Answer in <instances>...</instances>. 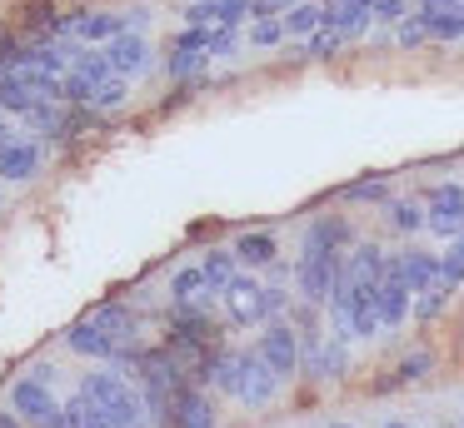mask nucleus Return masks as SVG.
<instances>
[{
	"instance_id": "f257e3e1",
	"label": "nucleus",
	"mask_w": 464,
	"mask_h": 428,
	"mask_svg": "<svg viewBox=\"0 0 464 428\" xmlns=\"http://www.w3.org/2000/svg\"><path fill=\"white\" fill-rule=\"evenodd\" d=\"M130 338H135V314L125 304H101V309H91L81 324H71L65 344H71L75 354H85V358H115Z\"/></svg>"
},
{
	"instance_id": "f03ea898",
	"label": "nucleus",
	"mask_w": 464,
	"mask_h": 428,
	"mask_svg": "<svg viewBox=\"0 0 464 428\" xmlns=\"http://www.w3.org/2000/svg\"><path fill=\"white\" fill-rule=\"evenodd\" d=\"M210 378L230 398H240V404H250V408H265L275 398V384H280L275 368L260 358V348H255V354H220L210 364Z\"/></svg>"
},
{
	"instance_id": "7ed1b4c3",
	"label": "nucleus",
	"mask_w": 464,
	"mask_h": 428,
	"mask_svg": "<svg viewBox=\"0 0 464 428\" xmlns=\"http://www.w3.org/2000/svg\"><path fill=\"white\" fill-rule=\"evenodd\" d=\"M81 394L91 398V404L101 408L105 418H115L121 428H145V423H150V408H145V398L135 394V388L125 384L121 374H85Z\"/></svg>"
},
{
	"instance_id": "20e7f679",
	"label": "nucleus",
	"mask_w": 464,
	"mask_h": 428,
	"mask_svg": "<svg viewBox=\"0 0 464 428\" xmlns=\"http://www.w3.org/2000/svg\"><path fill=\"white\" fill-rule=\"evenodd\" d=\"M340 274H344L340 249H304L300 254V294H304V304H324V299L334 294V284H340Z\"/></svg>"
},
{
	"instance_id": "39448f33",
	"label": "nucleus",
	"mask_w": 464,
	"mask_h": 428,
	"mask_svg": "<svg viewBox=\"0 0 464 428\" xmlns=\"http://www.w3.org/2000/svg\"><path fill=\"white\" fill-rule=\"evenodd\" d=\"M11 408H15V418H25V423L65 428V408L55 404V394L45 388V378H21V384L11 388Z\"/></svg>"
},
{
	"instance_id": "423d86ee",
	"label": "nucleus",
	"mask_w": 464,
	"mask_h": 428,
	"mask_svg": "<svg viewBox=\"0 0 464 428\" xmlns=\"http://www.w3.org/2000/svg\"><path fill=\"white\" fill-rule=\"evenodd\" d=\"M285 299L275 294V289H260L255 279H230L225 284V309H230L235 324H260L265 314H275Z\"/></svg>"
},
{
	"instance_id": "0eeeda50",
	"label": "nucleus",
	"mask_w": 464,
	"mask_h": 428,
	"mask_svg": "<svg viewBox=\"0 0 464 428\" xmlns=\"http://www.w3.org/2000/svg\"><path fill=\"white\" fill-rule=\"evenodd\" d=\"M430 229L434 234H464V185H440L430 195Z\"/></svg>"
},
{
	"instance_id": "6e6552de",
	"label": "nucleus",
	"mask_w": 464,
	"mask_h": 428,
	"mask_svg": "<svg viewBox=\"0 0 464 428\" xmlns=\"http://www.w3.org/2000/svg\"><path fill=\"white\" fill-rule=\"evenodd\" d=\"M414 15L424 20L430 40H464V0H420Z\"/></svg>"
},
{
	"instance_id": "1a4fd4ad",
	"label": "nucleus",
	"mask_w": 464,
	"mask_h": 428,
	"mask_svg": "<svg viewBox=\"0 0 464 428\" xmlns=\"http://www.w3.org/2000/svg\"><path fill=\"white\" fill-rule=\"evenodd\" d=\"M105 60H111V75L130 80L145 70V60H150V45H145V35H135V30H125V35H115L111 45H105Z\"/></svg>"
},
{
	"instance_id": "9d476101",
	"label": "nucleus",
	"mask_w": 464,
	"mask_h": 428,
	"mask_svg": "<svg viewBox=\"0 0 464 428\" xmlns=\"http://www.w3.org/2000/svg\"><path fill=\"white\" fill-rule=\"evenodd\" d=\"M394 264H400L404 284L414 289V294H430V289L444 284L440 274V254H424V249H404V254H394Z\"/></svg>"
},
{
	"instance_id": "9b49d317",
	"label": "nucleus",
	"mask_w": 464,
	"mask_h": 428,
	"mask_svg": "<svg viewBox=\"0 0 464 428\" xmlns=\"http://www.w3.org/2000/svg\"><path fill=\"white\" fill-rule=\"evenodd\" d=\"M260 358L275 368V378H290L295 364H300V344H295V334L285 324H275V328H265V338H260Z\"/></svg>"
},
{
	"instance_id": "f8f14e48",
	"label": "nucleus",
	"mask_w": 464,
	"mask_h": 428,
	"mask_svg": "<svg viewBox=\"0 0 464 428\" xmlns=\"http://www.w3.org/2000/svg\"><path fill=\"white\" fill-rule=\"evenodd\" d=\"M245 15H250V0H195V5L185 10V25H220V30H235Z\"/></svg>"
},
{
	"instance_id": "ddd939ff",
	"label": "nucleus",
	"mask_w": 464,
	"mask_h": 428,
	"mask_svg": "<svg viewBox=\"0 0 464 428\" xmlns=\"http://www.w3.org/2000/svg\"><path fill=\"white\" fill-rule=\"evenodd\" d=\"M410 294H414V289L404 284L400 264L390 259V269H384V279H380V324L384 328H394L404 314H410Z\"/></svg>"
},
{
	"instance_id": "4468645a",
	"label": "nucleus",
	"mask_w": 464,
	"mask_h": 428,
	"mask_svg": "<svg viewBox=\"0 0 464 428\" xmlns=\"http://www.w3.org/2000/svg\"><path fill=\"white\" fill-rule=\"evenodd\" d=\"M324 5V25L330 30H340L344 40H354V35H364V25H370V5L374 0H320Z\"/></svg>"
},
{
	"instance_id": "2eb2a0df",
	"label": "nucleus",
	"mask_w": 464,
	"mask_h": 428,
	"mask_svg": "<svg viewBox=\"0 0 464 428\" xmlns=\"http://www.w3.org/2000/svg\"><path fill=\"white\" fill-rule=\"evenodd\" d=\"M140 15H145V10H130V15H75L71 20V35L75 40H105V45H111V40L125 35Z\"/></svg>"
},
{
	"instance_id": "dca6fc26",
	"label": "nucleus",
	"mask_w": 464,
	"mask_h": 428,
	"mask_svg": "<svg viewBox=\"0 0 464 428\" xmlns=\"http://www.w3.org/2000/svg\"><path fill=\"white\" fill-rule=\"evenodd\" d=\"M35 169H41V149L31 139H5L0 145V175L5 179H31Z\"/></svg>"
},
{
	"instance_id": "f3484780",
	"label": "nucleus",
	"mask_w": 464,
	"mask_h": 428,
	"mask_svg": "<svg viewBox=\"0 0 464 428\" xmlns=\"http://www.w3.org/2000/svg\"><path fill=\"white\" fill-rule=\"evenodd\" d=\"M170 428H215V408H210V398H205V394H180Z\"/></svg>"
},
{
	"instance_id": "a211bd4d",
	"label": "nucleus",
	"mask_w": 464,
	"mask_h": 428,
	"mask_svg": "<svg viewBox=\"0 0 464 428\" xmlns=\"http://www.w3.org/2000/svg\"><path fill=\"white\" fill-rule=\"evenodd\" d=\"M280 20H285V35H314L324 25V5L320 0H295Z\"/></svg>"
},
{
	"instance_id": "6ab92c4d",
	"label": "nucleus",
	"mask_w": 464,
	"mask_h": 428,
	"mask_svg": "<svg viewBox=\"0 0 464 428\" xmlns=\"http://www.w3.org/2000/svg\"><path fill=\"white\" fill-rule=\"evenodd\" d=\"M350 244V224L344 219H314L304 229V249H344Z\"/></svg>"
},
{
	"instance_id": "aec40b11",
	"label": "nucleus",
	"mask_w": 464,
	"mask_h": 428,
	"mask_svg": "<svg viewBox=\"0 0 464 428\" xmlns=\"http://www.w3.org/2000/svg\"><path fill=\"white\" fill-rule=\"evenodd\" d=\"M65 428H121V423H115V418H105L85 394H75L71 404H65Z\"/></svg>"
},
{
	"instance_id": "412c9836",
	"label": "nucleus",
	"mask_w": 464,
	"mask_h": 428,
	"mask_svg": "<svg viewBox=\"0 0 464 428\" xmlns=\"http://www.w3.org/2000/svg\"><path fill=\"white\" fill-rule=\"evenodd\" d=\"M235 259H240V264H270V259H275V239L270 234H240V239H235Z\"/></svg>"
},
{
	"instance_id": "4be33fe9",
	"label": "nucleus",
	"mask_w": 464,
	"mask_h": 428,
	"mask_svg": "<svg viewBox=\"0 0 464 428\" xmlns=\"http://www.w3.org/2000/svg\"><path fill=\"white\" fill-rule=\"evenodd\" d=\"M205 284H215V289H225L235 279V249L230 254H225V249H210V254H205Z\"/></svg>"
},
{
	"instance_id": "5701e85b",
	"label": "nucleus",
	"mask_w": 464,
	"mask_h": 428,
	"mask_svg": "<svg viewBox=\"0 0 464 428\" xmlns=\"http://www.w3.org/2000/svg\"><path fill=\"white\" fill-rule=\"evenodd\" d=\"M440 274H444V284H450V289H454V284H464V234L440 254Z\"/></svg>"
},
{
	"instance_id": "b1692460",
	"label": "nucleus",
	"mask_w": 464,
	"mask_h": 428,
	"mask_svg": "<svg viewBox=\"0 0 464 428\" xmlns=\"http://www.w3.org/2000/svg\"><path fill=\"white\" fill-rule=\"evenodd\" d=\"M205 284V269H180V274L170 279V294L180 299V304H195V294H200Z\"/></svg>"
},
{
	"instance_id": "393cba45",
	"label": "nucleus",
	"mask_w": 464,
	"mask_h": 428,
	"mask_svg": "<svg viewBox=\"0 0 464 428\" xmlns=\"http://www.w3.org/2000/svg\"><path fill=\"white\" fill-rule=\"evenodd\" d=\"M280 35H285V20H255L250 25V45H260V50L280 45Z\"/></svg>"
},
{
	"instance_id": "a878e982",
	"label": "nucleus",
	"mask_w": 464,
	"mask_h": 428,
	"mask_svg": "<svg viewBox=\"0 0 464 428\" xmlns=\"http://www.w3.org/2000/svg\"><path fill=\"white\" fill-rule=\"evenodd\" d=\"M340 45H344V35H340V30L320 25V30H314V40H310V55H314V60H330Z\"/></svg>"
},
{
	"instance_id": "bb28decb",
	"label": "nucleus",
	"mask_w": 464,
	"mask_h": 428,
	"mask_svg": "<svg viewBox=\"0 0 464 428\" xmlns=\"http://www.w3.org/2000/svg\"><path fill=\"white\" fill-rule=\"evenodd\" d=\"M200 65H205V50H175V55H170V75H175V80L195 75Z\"/></svg>"
},
{
	"instance_id": "cd10ccee",
	"label": "nucleus",
	"mask_w": 464,
	"mask_h": 428,
	"mask_svg": "<svg viewBox=\"0 0 464 428\" xmlns=\"http://www.w3.org/2000/svg\"><path fill=\"white\" fill-rule=\"evenodd\" d=\"M91 105H101V109H115V105H125V80L115 75V80H105L101 90H95V100Z\"/></svg>"
},
{
	"instance_id": "c85d7f7f",
	"label": "nucleus",
	"mask_w": 464,
	"mask_h": 428,
	"mask_svg": "<svg viewBox=\"0 0 464 428\" xmlns=\"http://www.w3.org/2000/svg\"><path fill=\"white\" fill-rule=\"evenodd\" d=\"M420 224H424L420 204H400V209H394V229H404V234H410V229H420Z\"/></svg>"
},
{
	"instance_id": "c756f323",
	"label": "nucleus",
	"mask_w": 464,
	"mask_h": 428,
	"mask_svg": "<svg viewBox=\"0 0 464 428\" xmlns=\"http://www.w3.org/2000/svg\"><path fill=\"white\" fill-rule=\"evenodd\" d=\"M420 40H430V30H424L420 15H410V20H404V30H400V45H420Z\"/></svg>"
},
{
	"instance_id": "7c9ffc66",
	"label": "nucleus",
	"mask_w": 464,
	"mask_h": 428,
	"mask_svg": "<svg viewBox=\"0 0 464 428\" xmlns=\"http://www.w3.org/2000/svg\"><path fill=\"white\" fill-rule=\"evenodd\" d=\"M370 15L390 25V20H400V15H404V0H374V5H370Z\"/></svg>"
},
{
	"instance_id": "2f4dec72",
	"label": "nucleus",
	"mask_w": 464,
	"mask_h": 428,
	"mask_svg": "<svg viewBox=\"0 0 464 428\" xmlns=\"http://www.w3.org/2000/svg\"><path fill=\"white\" fill-rule=\"evenodd\" d=\"M420 374H430V354H410L400 364V378H420Z\"/></svg>"
},
{
	"instance_id": "473e14b6",
	"label": "nucleus",
	"mask_w": 464,
	"mask_h": 428,
	"mask_svg": "<svg viewBox=\"0 0 464 428\" xmlns=\"http://www.w3.org/2000/svg\"><path fill=\"white\" fill-rule=\"evenodd\" d=\"M235 50V30H215V40H210V55H230Z\"/></svg>"
},
{
	"instance_id": "72a5a7b5",
	"label": "nucleus",
	"mask_w": 464,
	"mask_h": 428,
	"mask_svg": "<svg viewBox=\"0 0 464 428\" xmlns=\"http://www.w3.org/2000/svg\"><path fill=\"white\" fill-rule=\"evenodd\" d=\"M0 428H21V423H15V414H0Z\"/></svg>"
},
{
	"instance_id": "f704fd0d",
	"label": "nucleus",
	"mask_w": 464,
	"mask_h": 428,
	"mask_svg": "<svg viewBox=\"0 0 464 428\" xmlns=\"http://www.w3.org/2000/svg\"><path fill=\"white\" fill-rule=\"evenodd\" d=\"M0 115H5V109H0ZM0 145H5V119H0Z\"/></svg>"
},
{
	"instance_id": "c9c22d12",
	"label": "nucleus",
	"mask_w": 464,
	"mask_h": 428,
	"mask_svg": "<svg viewBox=\"0 0 464 428\" xmlns=\"http://www.w3.org/2000/svg\"><path fill=\"white\" fill-rule=\"evenodd\" d=\"M384 428H410V423H384Z\"/></svg>"
},
{
	"instance_id": "e433bc0d",
	"label": "nucleus",
	"mask_w": 464,
	"mask_h": 428,
	"mask_svg": "<svg viewBox=\"0 0 464 428\" xmlns=\"http://www.w3.org/2000/svg\"><path fill=\"white\" fill-rule=\"evenodd\" d=\"M334 428H354V423H334Z\"/></svg>"
}]
</instances>
